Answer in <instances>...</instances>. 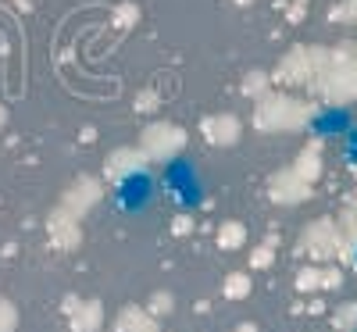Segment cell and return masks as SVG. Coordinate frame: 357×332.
Segmentation results:
<instances>
[]
</instances>
